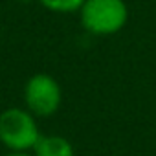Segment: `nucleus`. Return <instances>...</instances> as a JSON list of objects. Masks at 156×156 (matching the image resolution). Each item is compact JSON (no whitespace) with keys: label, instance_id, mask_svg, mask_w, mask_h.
<instances>
[{"label":"nucleus","instance_id":"nucleus-2","mask_svg":"<svg viewBox=\"0 0 156 156\" xmlns=\"http://www.w3.org/2000/svg\"><path fill=\"white\" fill-rule=\"evenodd\" d=\"M39 138L37 118L26 107H9L0 112V143L8 151L31 152Z\"/></svg>","mask_w":156,"mask_h":156},{"label":"nucleus","instance_id":"nucleus-1","mask_svg":"<svg viewBox=\"0 0 156 156\" xmlns=\"http://www.w3.org/2000/svg\"><path fill=\"white\" fill-rule=\"evenodd\" d=\"M77 13L81 26L98 37L116 35L129 20V8L125 0H85Z\"/></svg>","mask_w":156,"mask_h":156},{"label":"nucleus","instance_id":"nucleus-3","mask_svg":"<svg viewBox=\"0 0 156 156\" xmlns=\"http://www.w3.org/2000/svg\"><path fill=\"white\" fill-rule=\"evenodd\" d=\"M22 99L26 108L35 118H50L53 116L62 103V90L55 77L50 73L39 72L33 73L24 85Z\"/></svg>","mask_w":156,"mask_h":156},{"label":"nucleus","instance_id":"nucleus-4","mask_svg":"<svg viewBox=\"0 0 156 156\" xmlns=\"http://www.w3.org/2000/svg\"><path fill=\"white\" fill-rule=\"evenodd\" d=\"M31 154L33 156H75V151L72 141L61 134H41Z\"/></svg>","mask_w":156,"mask_h":156},{"label":"nucleus","instance_id":"nucleus-7","mask_svg":"<svg viewBox=\"0 0 156 156\" xmlns=\"http://www.w3.org/2000/svg\"><path fill=\"white\" fill-rule=\"evenodd\" d=\"M19 2H22V4H30V2H35V0H19Z\"/></svg>","mask_w":156,"mask_h":156},{"label":"nucleus","instance_id":"nucleus-6","mask_svg":"<svg viewBox=\"0 0 156 156\" xmlns=\"http://www.w3.org/2000/svg\"><path fill=\"white\" fill-rule=\"evenodd\" d=\"M4 156H33L31 152H24V151H8Z\"/></svg>","mask_w":156,"mask_h":156},{"label":"nucleus","instance_id":"nucleus-5","mask_svg":"<svg viewBox=\"0 0 156 156\" xmlns=\"http://www.w3.org/2000/svg\"><path fill=\"white\" fill-rule=\"evenodd\" d=\"M39 2L51 13H75L81 9L85 0H39Z\"/></svg>","mask_w":156,"mask_h":156}]
</instances>
